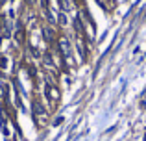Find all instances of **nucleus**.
<instances>
[{
    "mask_svg": "<svg viewBox=\"0 0 146 141\" xmlns=\"http://www.w3.org/2000/svg\"><path fill=\"white\" fill-rule=\"evenodd\" d=\"M59 22H61V24H65V22H67V17H65V15H63V13H61V15H59Z\"/></svg>",
    "mask_w": 146,
    "mask_h": 141,
    "instance_id": "obj_5",
    "label": "nucleus"
},
{
    "mask_svg": "<svg viewBox=\"0 0 146 141\" xmlns=\"http://www.w3.org/2000/svg\"><path fill=\"white\" fill-rule=\"evenodd\" d=\"M59 52H61V56H63V59L65 61H68V59L72 58V48H70V43H68L67 39H59Z\"/></svg>",
    "mask_w": 146,
    "mask_h": 141,
    "instance_id": "obj_1",
    "label": "nucleus"
},
{
    "mask_svg": "<svg viewBox=\"0 0 146 141\" xmlns=\"http://www.w3.org/2000/svg\"><path fill=\"white\" fill-rule=\"evenodd\" d=\"M61 123H63V117H57V119L54 121V124H61Z\"/></svg>",
    "mask_w": 146,
    "mask_h": 141,
    "instance_id": "obj_6",
    "label": "nucleus"
},
{
    "mask_svg": "<svg viewBox=\"0 0 146 141\" xmlns=\"http://www.w3.org/2000/svg\"><path fill=\"white\" fill-rule=\"evenodd\" d=\"M43 35H44V39H46L48 43H52V41H54V32H52V28H43Z\"/></svg>",
    "mask_w": 146,
    "mask_h": 141,
    "instance_id": "obj_2",
    "label": "nucleus"
},
{
    "mask_svg": "<svg viewBox=\"0 0 146 141\" xmlns=\"http://www.w3.org/2000/svg\"><path fill=\"white\" fill-rule=\"evenodd\" d=\"M17 28H19V30H17V33H15V37H17L19 43H24V28H22L21 24H19Z\"/></svg>",
    "mask_w": 146,
    "mask_h": 141,
    "instance_id": "obj_3",
    "label": "nucleus"
},
{
    "mask_svg": "<svg viewBox=\"0 0 146 141\" xmlns=\"http://www.w3.org/2000/svg\"><path fill=\"white\" fill-rule=\"evenodd\" d=\"M57 2H59V6H61V9H63V11L70 9V2H67V0H57Z\"/></svg>",
    "mask_w": 146,
    "mask_h": 141,
    "instance_id": "obj_4",
    "label": "nucleus"
}]
</instances>
